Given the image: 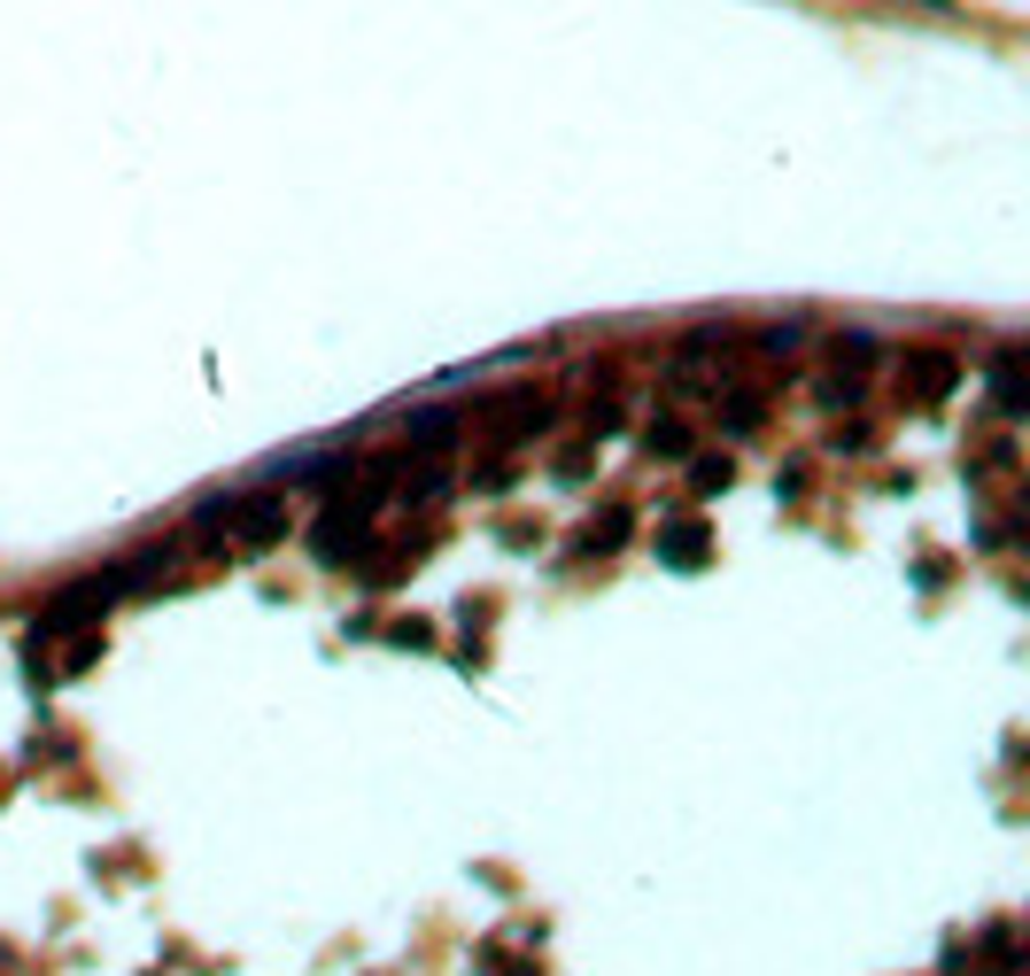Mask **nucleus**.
I'll return each instance as SVG.
<instances>
[{"label":"nucleus","instance_id":"nucleus-2","mask_svg":"<svg viewBox=\"0 0 1030 976\" xmlns=\"http://www.w3.org/2000/svg\"><path fill=\"white\" fill-rule=\"evenodd\" d=\"M543 419H550V403H543V396H504V403H488V411H481V426H488V434H504V442L535 434Z\"/></svg>","mask_w":1030,"mask_h":976},{"label":"nucleus","instance_id":"nucleus-4","mask_svg":"<svg viewBox=\"0 0 1030 976\" xmlns=\"http://www.w3.org/2000/svg\"><path fill=\"white\" fill-rule=\"evenodd\" d=\"M992 388H999V411H1022V373H1015V349H1007V357H999Z\"/></svg>","mask_w":1030,"mask_h":976},{"label":"nucleus","instance_id":"nucleus-3","mask_svg":"<svg viewBox=\"0 0 1030 976\" xmlns=\"http://www.w3.org/2000/svg\"><path fill=\"white\" fill-rule=\"evenodd\" d=\"M659 551H666L674 566H698V558H706V527H674V536H666Z\"/></svg>","mask_w":1030,"mask_h":976},{"label":"nucleus","instance_id":"nucleus-1","mask_svg":"<svg viewBox=\"0 0 1030 976\" xmlns=\"http://www.w3.org/2000/svg\"><path fill=\"white\" fill-rule=\"evenodd\" d=\"M280 527H287V519H280V496H233V504H210V511H202L194 536L217 543V551H264Z\"/></svg>","mask_w":1030,"mask_h":976}]
</instances>
